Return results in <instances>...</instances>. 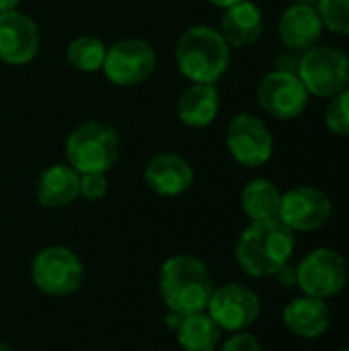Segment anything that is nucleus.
I'll list each match as a JSON object with an SVG mask.
<instances>
[{
	"instance_id": "1",
	"label": "nucleus",
	"mask_w": 349,
	"mask_h": 351,
	"mask_svg": "<svg viewBox=\"0 0 349 351\" xmlns=\"http://www.w3.org/2000/svg\"><path fill=\"white\" fill-rule=\"evenodd\" d=\"M294 247V232L280 218L259 220L241 232L234 257L247 276L263 280L276 276L290 261Z\"/></svg>"
},
{
	"instance_id": "2",
	"label": "nucleus",
	"mask_w": 349,
	"mask_h": 351,
	"mask_svg": "<svg viewBox=\"0 0 349 351\" xmlns=\"http://www.w3.org/2000/svg\"><path fill=\"white\" fill-rule=\"evenodd\" d=\"M214 280L208 265L189 253L169 257L158 271V294L167 311L193 315L206 311L214 292Z\"/></svg>"
},
{
	"instance_id": "3",
	"label": "nucleus",
	"mask_w": 349,
	"mask_h": 351,
	"mask_svg": "<svg viewBox=\"0 0 349 351\" xmlns=\"http://www.w3.org/2000/svg\"><path fill=\"white\" fill-rule=\"evenodd\" d=\"M175 66L189 82L216 84L230 66V45L216 27H187L175 45Z\"/></svg>"
},
{
	"instance_id": "4",
	"label": "nucleus",
	"mask_w": 349,
	"mask_h": 351,
	"mask_svg": "<svg viewBox=\"0 0 349 351\" xmlns=\"http://www.w3.org/2000/svg\"><path fill=\"white\" fill-rule=\"evenodd\" d=\"M119 134L105 121H82L66 138V160L82 173H107L119 158Z\"/></svg>"
},
{
	"instance_id": "5",
	"label": "nucleus",
	"mask_w": 349,
	"mask_h": 351,
	"mask_svg": "<svg viewBox=\"0 0 349 351\" xmlns=\"http://www.w3.org/2000/svg\"><path fill=\"white\" fill-rule=\"evenodd\" d=\"M31 282L47 296H72L84 282V263L68 247H45L31 261Z\"/></svg>"
},
{
	"instance_id": "6",
	"label": "nucleus",
	"mask_w": 349,
	"mask_h": 351,
	"mask_svg": "<svg viewBox=\"0 0 349 351\" xmlns=\"http://www.w3.org/2000/svg\"><path fill=\"white\" fill-rule=\"evenodd\" d=\"M296 74L309 95L331 99L349 86L348 53L333 45H313L304 49Z\"/></svg>"
},
{
	"instance_id": "7",
	"label": "nucleus",
	"mask_w": 349,
	"mask_h": 351,
	"mask_svg": "<svg viewBox=\"0 0 349 351\" xmlns=\"http://www.w3.org/2000/svg\"><path fill=\"white\" fill-rule=\"evenodd\" d=\"M158 66L156 49L140 37H123L107 45L103 74L115 86H138L146 82Z\"/></svg>"
},
{
	"instance_id": "8",
	"label": "nucleus",
	"mask_w": 349,
	"mask_h": 351,
	"mask_svg": "<svg viewBox=\"0 0 349 351\" xmlns=\"http://www.w3.org/2000/svg\"><path fill=\"white\" fill-rule=\"evenodd\" d=\"M206 313L220 327V331L239 333L255 325L261 315V300L253 288L232 282L214 288Z\"/></svg>"
},
{
	"instance_id": "9",
	"label": "nucleus",
	"mask_w": 349,
	"mask_h": 351,
	"mask_svg": "<svg viewBox=\"0 0 349 351\" xmlns=\"http://www.w3.org/2000/svg\"><path fill=\"white\" fill-rule=\"evenodd\" d=\"M298 288L313 298L327 300L348 284V261L329 247L311 251L298 265Z\"/></svg>"
},
{
	"instance_id": "10",
	"label": "nucleus",
	"mask_w": 349,
	"mask_h": 351,
	"mask_svg": "<svg viewBox=\"0 0 349 351\" xmlns=\"http://www.w3.org/2000/svg\"><path fill=\"white\" fill-rule=\"evenodd\" d=\"M226 148L241 167L257 169L272 158L274 136L261 117L253 113H239L228 123Z\"/></svg>"
},
{
	"instance_id": "11",
	"label": "nucleus",
	"mask_w": 349,
	"mask_h": 351,
	"mask_svg": "<svg viewBox=\"0 0 349 351\" xmlns=\"http://www.w3.org/2000/svg\"><path fill=\"white\" fill-rule=\"evenodd\" d=\"M257 101L267 115L276 119H294L306 109L309 90L296 72L274 70L261 78Z\"/></svg>"
},
{
	"instance_id": "12",
	"label": "nucleus",
	"mask_w": 349,
	"mask_h": 351,
	"mask_svg": "<svg viewBox=\"0 0 349 351\" xmlns=\"http://www.w3.org/2000/svg\"><path fill=\"white\" fill-rule=\"evenodd\" d=\"M333 206L325 191L317 187H294L282 193L278 218L292 232H315L327 224Z\"/></svg>"
},
{
	"instance_id": "13",
	"label": "nucleus",
	"mask_w": 349,
	"mask_h": 351,
	"mask_svg": "<svg viewBox=\"0 0 349 351\" xmlns=\"http://www.w3.org/2000/svg\"><path fill=\"white\" fill-rule=\"evenodd\" d=\"M41 45L37 23L23 10L0 12V62L6 66H27Z\"/></svg>"
},
{
	"instance_id": "14",
	"label": "nucleus",
	"mask_w": 349,
	"mask_h": 351,
	"mask_svg": "<svg viewBox=\"0 0 349 351\" xmlns=\"http://www.w3.org/2000/svg\"><path fill=\"white\" fill-rule=\"evenodd\" d=\"M146 185L160 197L183 195L195 181V171L187 158L177 152H158L144 165Z\"/></svg>"
},
{
	"instance_id": "15",
	"label": "nucleus",
	"mask_w": 349,
	"mask_h": 351,
	"mask_svg": "<svg viewBox=\"0 0 349 351\" xmlns=\"http://www.w3.org/2000/svg\"><path fill=\"white\" fill-rule=\"evenodd\" d=\"M80 197V173L68 162H58L41 171L35 181V199L45 210H60Z\"/></svg>"
},
{
	"instance_id": "16",
	"label": "nucleus",
	"mask_w": 349,
	"mask_h": 351,
	"mask_svg": "<svg viewBox=\"0 0 349 351\" xmlns=\"http://www.w3.org/2000/svg\"><path fill=\"white\" fill-rule=\"evenodd\" d=\"M280 39L290 49H309L323 33V21L315 4L294 2L284 10L278 25Z\"/></svg>"
},
{
	"instance_id": "17",
	"label": "nucleus",
	"mask_w": 349,
	"mask_h": 351,
	"mask_svg": "<svg viewBox=\"0 0 349 351\" xmlns=\"http://www.w3.org/2000/svg\"><path fill=\"white\" fill-rule=\"evenodd\" d=\"M220 113V93L216 84L191 82L177 99V119L187 128H208Z\"/></svg>"
},
{
	"instance_id": "18",
	"label": "nucleus",
	"mask_w": 349,
	"mask_h": 351,
	"mask_svg": "<svg viewBox=\"0 0 349 351\" xmlns=\"http://www.w3.org/2000/svg\"><path fill=\"white\" fill-rule=\"evenodd\" d=\"M284 325L290 333L302 339H317L321 337L331 323L329 308L325 300L313 298V296H300L294 298L286 308H284Z\"/></svg>"
},
{
	"instance_id": "19",
	"label": "nucleus",
	"mask_w": 349,
	"mask_h": 351,
	"mask_svg": "<svg viewBox=\"0 0 349 351\" xmlns=\"http://www.w3.org/2000/svg\"><path fill=\"white\" fill-rule=\"evenodd\" d=\"M261 31H263V14L255 2L243 0L224 8L220 33L224 35L230 47L253 45L261 37Z\"/></svg>"
},
{
	"instance_id": "20",
	"label": "nucleus",
	"mask_w": 349,
	"mask_h": 351,
	"mask_svg": "<svg viewBox=\"0 0 349 351\" xmlns=\"http://www.w3.org/2000/svg\"><path fill=\"white\" fill-rule=\"evenodd\" d=\"M175 335L183 351H218L222 343V331L206 311L185 315Z\"/></svg>"
},
{
	"instance_id": "21",
	"label": "nucleus",
	"mask_w": 349,
	"mask_h": 351,
	"mask_svg": "<svg viewBox=\"0 0 349 351\" xmlns=\"http://www.w3.org/2000/svg\"><path fill=\"white\" fill-rule=\"evenodd\" d=\"M282 202V191L269 179H253L241 191V208L251 218V222L278 218Z\"/></svg>"
},
{
	"instance_id": "22",
	"label": "nucleus",
	"mask_w": 349,
	"mask_h": 351,
	"mask_svg": "<svg viewBox=\"0 0 349 351\" xmlns=\"http://www.w3.org/2000/svg\"><path fill=\"white\" fill-rule=\"evenodd\" d=\"M107 53V45L103 39L95 35H78L74 37L66 47V60L68 64L82 74H93L103 68Z\"/></svg>"
},
{
	"instance_id": "23",
	"label": "nucleus",
	"mask_w": 349,
	"mask_h": 351,
	"mask_svg": "<svg viewBox=\"0 0 349 351\" xmlns=\"http://www.w3.org/2000/svg\"><path fill=\"white\" fill-rule=\"evenodd\" d=\"M315 6L321 14L323 27L349 35V0H319Z\"/></svg>"
},
{
	"instance_id": "24",
	"label": "nucleus",
	"mask_w": 349,
	"mask_h": 351,
	"mask_svg": "<svg viewBox=\"0 0 349 351\" xmlns=\"http://www.w3.org/2000/svg\"><path fill=\"white\" fill-rule=\"evenodd\" d=\"M325 121L333 134L349 138V86L331 97V103L325 111Z\"/></svg>"
},
{
	"instance_id": "25",
	"label": "nucleus",
	"mask_w": 349,
	"mask_h": 351,
	"mask_svg": "<svg viewBox=\"0 0 349 351\" xmlns=\"http://www.w3.org/2000/svg\"><path fill=\"white\" fill-rule=\"evenodd\" d=\"M109 181L105 173H82L80 175V197L86 202H99L107 195Z\"/></svg>"
},
{
	"instance_id": "26",
	"label": "nucleus",
	"mask_w": 349,
	"mask_h": 351,
	"mask_svg": "<svg viewBox=\"0 0 349 351\" xmlns=\"http://www.w3.org/2000/svg\"><path fill=\"white\" fill-rule=\"evenodd\" d=\"M220 351H263L261 343L247 331L230 333V337L220 343Z\"/></svg>"
},
{
	"instance_id": "27",
	"label": "nucleus",
	"mask_w": 349,
	"mask_h": 351,
	"mask_svg": "<svg viewBox=\"0 0 349 351\" xmlns=\"http://www.w3.org/2000/svg\"><path fill=\"white\" fill-rule=\"evenodd\" d=\"M276 278H278V282L284 286V288H294V286H298V267L294 265V263H286L278 274H276Z\"/></svg>"
},
{
	"instance_id": "28",
	"label": "nucleus",
	"mask_w": 349,
	"mask_h": 351,
	"mask_svg": "<svg viewBox=\"0 0 349 351\" xmlns=\"http://www.w3.org/2000/svg\"><path fill=\"white\" fill-rule=\"evenodd\" d=\"M181 321H183V315L173 313V311H169V315L165 317V325H167L169 329H173V331H177V327L181 325Z\"/></svg>"
},
{
	"instance_id": "29",
	"label": "nucleus",
	"mask_w": 349,
	"mask_h": 351,
	"mask_svg": "<svg viewBox=\"0 0 349 351\" xmlns=\"http://www.w3.org/2000/svg\"><path fill=\"white\" fill-rule=\"evenodd\" d=\"M21 4V0H0V12H8V10H16Z\"/></svg>"
},
{
	"instance_id": "30",
	"label": "nucleus",
	"mask_w": 349,
	"mask_h": 351,
	"mask_svg": "<svg viewBox=\"0 0 349 351\" xmlns=\"http://www.w3.org/2000/svg\"><path fill=\"white\" fill-rule=\"evenodd\" d=\"M208 2L214 4V6H218V8H228V6H232L237 2H243V0H208Z\"/></svg>"
},
{
	"instance_id": "31",
	"label": "nucleus",
	"mask_w": 349,
	"mask_h": 351,
	"mask_svg": "<svg viewBox=\"0 0 349 351\" xmlns=\"http://www.w3.org/2000/svg\"><path fill=\"white\" fill-rule=\"evenodd\" d=\"M294 2H300V4H317L319 0H294Z\"/></svg>"
},
{
	"instance_id": "32",
	"label": "nucleus",
	"mask_w": 349,
	"mask_h": 351,
	"mask_svg": "<svg viewBox=\"0 0 349 351\" xmlns=\"http://www.w3.org/2000/svg\"><path fill=\"white\" fill-rule=\"evenodd\" d=\"M0 351H14L8 343H0Z\"/></svg>"
},
{
	"instance_id": "33",
	"label": "nucleus",
	"mask_w": 349,
	"mask_h": 351,
	"mask_svg": "<svg viewBox=\"0 0 349 351\" xmlns=\"http://www.w3.org/2000/svg\"><path fill=\"white\" fill-rule=\"evenodd\" d=\"M341 351H349V348H344V350H341Z\"/></svg>"
}]
</instances>
